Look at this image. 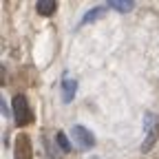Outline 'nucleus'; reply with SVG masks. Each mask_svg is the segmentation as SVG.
<instances>
[{
	"label": "nucleus",
	"mask_w": 159,
	"mask_h": 159,
	"mask_svg": "<svg viewBox=\"0 0 159 159\" xmlns=\"http://www.w3.org/2000/svg\"><path fill=\"white\" fill-rule=\"evenodd\" d=\"M144 144H142V150L148 152L155 144H157V139H159V117H155L152 113H146L144 115Z\"/></svg>",
	"instance_id": "nucleus-1"
},
{
	"label": "nucleus",
	"mask_w": 159,
	"mask_h": 159,
	"mask_svg": "<svg viewBox=\"0 0 159 159\" xmlns=\"http://www.w3.org/2000/svg\"><path fill=\"white\" fill-rule=\"evenodd\" d=\"M11 106H13V119H16L18 126H27V124L33 122V111H31L25 95H16Z\"/></svg>",
	"instance_id": "nucleus-2"
},
{
	"label": "nucleus",
	"mask_w": 159,
	"mask_h": 159,
	"mask_svg": "<svg viewBox=\"0 0 159 159\" xmlns=\"http://www.w3.org/2000/svg\"><path fill=\"white\" fill-rule=\"evenodd\" d=\"M33 148H31V139L27 135H18L16 137V148H13V159H31Z\"/></svg>",
	"instance_id": "nucleus-3"
},
{
	"label": "nucleus",
	"mask_w": 159,
	"mask_h": 159,
	"mask_svg": "<svg viewBox=\"0 0 159 159\" xmlns=\"http://www.w3.org/2000/svg\"><path fill=\"white\" fill-rule=\"evenodd\" d=\"M71 133H73V139H75V144H77L80 148L86 150V148H93V146H95V137H93L91 130H86L84 126L77 124V126H73Z\"/></svg>",
	"instance_id": "nucleus-4"
},
{
	"label": "nucleus",
	"mask_w": 159,
	"mask_h": 159,
	"mask_svg": "<svg viewBox=\"0 0 159 159\" xmlns=\"http://www.w3.org/2000/svg\"><path fill=\"white\" fill-rule=\"evenodd\" d=\"M75 91H77V82L75 80H64L62 82V99L69 104V102H73V97H75Z\"/></svg>",
	"instance_id": "nucleus-5"
},
{
	"label": "nucleus",
	"mask_w": 159,
	"mask_h": 159,
	"mask_svg": "<svg viewBox=\"0 0 159 159\" xmlns=\"http://www.w3.org/2000/svg\"><path fill=\"white\" fill-rule=\"evenodd\" d=\"M108 7H113V9L119 11V13H126V11H133L135 2H130V0H111Z\"/></svg>",
	"instance_id": "nucleus-6"
},
{
	"label": "nucleus",
	"mask_w": 159,
	"mask_h": 159,
	"mask_svg": "<svg viewBox=\"0 0 159 159\" xmlns=\"http://www.w3.org/2000/svg\"><path fill=\"white\" fill-rule=\"evenodd\" d=\"M55 7H57L55 0H40L38 2V13L40 16H51L55 11Z\"/></svg>",
	"instance_id": "nucleus-7"
},
{
	"label": "nucleus",
	"mask_w": 159,
	"mask_h": 159,
	"mask_svg": "<svg viewBox=\"0 0 159 159\" xmlns=\"http://www.w3.org/2000/svg\"><path fill=\"white\" fill-rule=\"evenodd\" d=\"M104 7H95V9H91L89 13H84V18H82V25H89V22H93L95 18H99V16H104Z\"/></svg>",
	"instance_id": "nucleus-8"
},
{
	"label": "nucleus",
	"mask_w": 159,
	"mask_h": 159,
	"mask_svg": "<svg viewBox=\"0 0 159 159\" xmlns=\"http://www.w3.org/2000/svg\"><path fill=\"white\" fill-rule=\"evenodd\" d=\"M55 139H57V146H60V150H62V152H69V150H71V144H69V139H66V135H64L62 130L55 135Z\"/></svg>",
	"instance_id": "nucleus-9"
}]
</instances>
